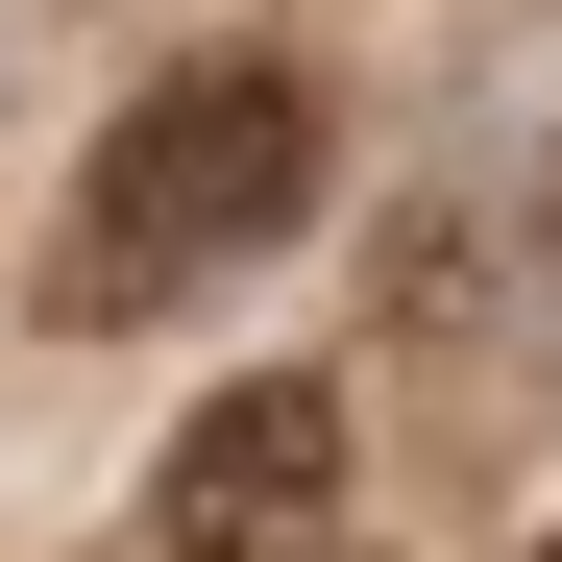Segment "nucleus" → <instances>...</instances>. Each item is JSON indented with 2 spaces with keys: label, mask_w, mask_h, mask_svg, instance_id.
<instances>
[{
  "label": "nucleus",
  "mask_w": 562,
  "mask_h": 562,
  "mask_svg": "<svg viewBox=\"0 0 562 562\" xmlns=\"http://www.w3.org/2000/svg\"><path fill=\"white\" fill-rule=\"evenodd\" d=\"M318 196H342V123H318V74H269V49H221V74H147V99L99 123V171L49 196L25 294H49L74 342H123V318H196L221 269H269Z\"/></svg>",
  "instance_id": "nucleus-1"
},
{
  "label": "nucleus",
  "mask_w": 562,
  "mask_h": 562,
  "mask_svg": "<svg viewBox=\"0 0 562 562\" xmlns=\"http://www.w3.org/2000/svg\"><path fill=\"white\" fill-rule=\"evenodd\" d=\"M514 269H538V196H514V171H464V196H392V269H367L392 367H490V342H514Z\"/></svg>",
  "instance_id": "nucleus-3"
},
{
  "label": "nucleus",
  "mask_w": 562,
  "mask_h": 562,
  "mask_svg": "<svg viewBox=\"0 0 562 562\" xmlns=\"http://www.w3.org/2000/svg\"><path fill=\"white\" fill-rule=\"evenodd\" d=\"M538 562H562V538H538Z\"/></svg>",
  "instance_id": "nucleus-4"
},
{
  "label": "nucleus",
  "mask_w": 562,
  "mask_h": 562,
  "mask_svg": "<svg viewBox=\"0 0 562 562\" xmlns=\"http://www.w3.org/2000/svg\"><path fill=\"white\" fill-rule=\"evenodd\" d=\"M147 562H342V392L318 367H221L147 464Z\"/></svg>",
  "instance_id": "nucleus-2"
}]
</instances>
